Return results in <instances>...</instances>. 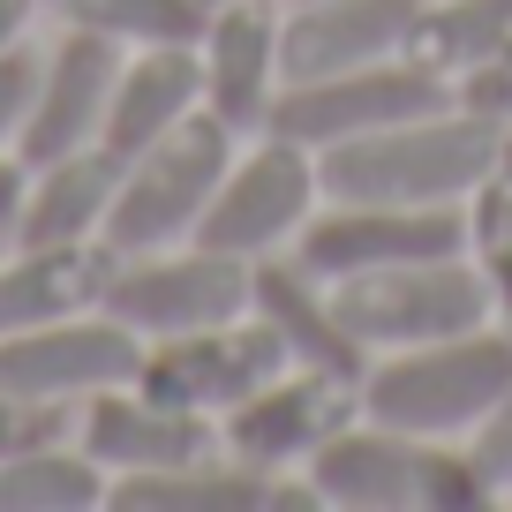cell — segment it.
Instances as JSON below:
<instances>
[{
  "label": "cell",
  "instance_id": "obj_1",
  "mask_svg": "<svg viewBox=\"0 0 512 512\" xmlns=\"http://www.w3.org/2000/svg\"><path fill=\"white\" fill-rule=\"evenodd\" d=\"M497 136L505 128L482 113L437 106L415 121L347 136V144H324L317 151L324 204H467L497 174Z\"/></svg>",
  "mask_w": 512,
  "mask_h": 512
},
{
  "label": "cell",
  "instance_id": "obj_2",
  "mask_svg": "<svg viewBox=\"0 0 512 512\" xmlns=\"http://www.w3.org/2000/svg\"><path fill=\"white\" fill-rule=\"evenodd\" d=\"M302 475L332 512H475L497 497L467 437H407L369 415H354L332 445L309 452Z\"/></svg>",
  "mask_w": 512,
  "mask_h": 512
},
{
  "label": "cell",
  "instance_id": "obj_3",
  "mask_svg": "<svg viewBox=\"0 0 512 512\" xmlns=\"http://www.w3.org/2000/svg\"><path fill=\"white\" fill-rule=\"evenodd\" d=\"M512 384V332L475 324V332L430 339V347H392L362 377V415L392 422L407 437H467Z\"/></svg>",
  "mask_w": 512,
  "mask_h": 512
},
{
  "label": "cell",
  "instance_id": "obj_4",
  "mask_svg": "<svg viewBox=\"0 0 512 512\" xmlns=\"http://www.w3.org/2000/svg\"><path fill=\"white\" fill-rule=\"evenodd\" d=\"M234 151H241V136L204 106L181 128H166L159 144H144L136 159H121V189H113V211H106V241L121 256L189 241L196 219L211 211V196H219Z\"/></svg>",
  "mask_w": 512,
  "mask_h": 512
},
{
  "label": "cell",
  "instance_id": "obj_5",
  "mask_svg": "<svg viewBox=\"0 0 512 512\" xmlns=\"http://www.w3.org/2000/svg\"><path fill=\"white\" fill-rule=\"evenodd\" d=\"M332 302L369 354L430 347V339L475 332V324L497 317V302H490V287H482L467 249L422 256V264H392V272H362V279H332Z\"/></svg>",
  "mask_w": 512,
  "mask_h": 512
},
{
  "label": "cell",
  "instance_id": "obj_6",
  "mask_svg": "<svg viewBox=\"0 0 512 512\" xmlns=\"http://www.w3.org/2000/svg\"><path fill=\"white\" fill-rule=\"evenodd\" d=\"M317 204H324L317 151L279 136V128H264L249 151H234V166H226L219 196H211V211L196 219L189 241L256 264V256H272V249H294V234L309 226Z\"/></svg>",
  "mask_w": 512,
  "mask_h": 512
},
{
  "label": "cell",
  "instance_id": "obj_7",
  "mask_svg": "<svg viewBox=\"0 0 512 512\" xmlns=\"http://www.w3.org/2000/svg\"><path fill=\"white\" fill-rule=\"evenodd\" d=\"M106 317H121L136 339H174L204 332V324L249 317V264L204 241H174V249H136L113 264L106 279Z\"/></svg>",
  "mask_w": 512,
  "mask_h": 512
},
{
  "label": "cell",
  "instance_id": "obj_8",
  "mask_svg": "<svg viewBox=\"0 0 512 512\" xmlns=\"http://www.w3.org/2000/svg\"><path fill=\"white\" fill-rule=\"evenodd\" d=\"M437 106H460L452 76L415 61V53H392V61H362V68H339V76H317V83H287L264 128L324 151V144H347V136L415 121V113H437Z\"/></svg>",
  "mask_w": 512,
  "mask_h": 512
},
{
  "label": "cell",
  "instance_id": "obj_9",
  "mask_svg": "<svg viewBox=\"0 0 512 512\" xmlns=\"http://www.w3.org/2000/svg\"><path fill=\"white\" fill-rule=\"evenodd\" d=\"M460 249H467V204H317L309 226L294 234V256L317 279H362Z\"/></svg>",
  "mask_w": 512,
  "mask_h": 512
},
{
  "label": "cell",
  "instance_id": "obj_10",
  "mask_svg": "<svg viewBox=\"0 0 512 512\" xmlns=\"http://www.w3.org/2000/svg\"><path fill=\"white\" fill-rule=\"evenodd\" d=\"M136 369H144V339L106 309H76V317L0 339V392L53 400V407H83L106 384H136Z\"/></svg>",
  "mask_w": 512,
  "mask_h": 512
},
{
  "label": "cell",
  "instance_id": "obj_11",
  "mask_svg": "<svg viewBox=\"0 0 512 512\" xmlns=\"http://www.w3.org/2000/svg\"><path fill=\"white\" fill-rule=\"evenodd\" d=\"M362 415V384L354 377H332V369H309V362H287L279 377H264L241 407L219 415V445L249 467H309V452L332 445L347 422Z\"/></svg>",
  "mask_w": 512,
  "mask_h": 512
},
{
  "label": "cell",
  "instance_id": "obj_12",
  "mask_svg": "<svg viewBox=\"0 0 512 512\" xmlns=\"http://www.w3.org/2000/svg\"><path fill=\"white\" fill-rule=\"evenodd\" d=\"M287 369V347L264 317H226V324H204V332H174V339H144V384L151 400H174V407H196V415H226L241 407L264 377Z\"/></svg>",
  "mask_w": 512,
  "mask_h": 512
},
{
  "label": "cell",
  "instance_id": "obj_13",
  "mask_svg": "<svg viewBox=\"0 0 512 512\" xmlns=\"http://www.w3.org/2000/svg\"><path fill=\"white\" fill-rule=\"evenodd\" d=\"M279 31H287V0H219L196 38L204 61V106L219 113L234 136H264L287 68H279Z\"/></svg>",
  "mask_w": 512,
  "mask_h": 512
},
{
  "label": "cell",
  "instance_id": "obj_14",
  "mask_svg": "<svg viewBox=\"0 0 512 512\" xmlns=\"http://www.w3.org/2000/svg\"><path fill=\"white\" fill-rule=\"evenodd\" d=\"M76 445L91 452L106 475H159V467H189L211 460L219 445V415L151 400L144 384H106L76 407Z\"/></svg>",
  "mask_w": 512,
  "mask_h": 512
},
{
  "label": "cell",
  "instance_id": "obj_15",
  "mask_svg": "<svg viewBox=\"0 0 512 512\" xmlns=\"http://www.w3.org/2000/svg\"><path fill=\"white\" fill-rule=\"evenodd\" d=\"M121 61H128V46L83 31V23H61V38L38 53V91H31V113H23V136H16L23 159L46 166V159H61V151L98 144Z\"/></svg>",
  "mask_w": 512,
  "mask_h": 512
},
{
  "label": "cell",
  "instance_id": "obj_16",
  "mask_svg": "<svg viewBox=\"0 0 512 512\" xmlns=\"http://www.w3.org/2000/svg\"><path fill=\"white\" fill-rule=\"evenodd\" d=\"M249 309L279 332L287 362L332 369V377H354V384L377 362V354L347 332V317H339V302H332V279H317L294 249H272V256L249 264Z\"/></svg>",
  "mask_w": 512,
  "mask_h": 512
},
{
  "label": "cell",
  "instance_id": "obj_17",
  "mask_svg": "<svg viewBox=\"0 0 512 512\" xmlns=\"http://www.w3.org/2000/svg\"><path fill=\"white\" fill-rule=\"evenodd\" d=\"M422 0H287L279 31V68L287 83H317L362 61H392L415 38Z\"/></svg>",
  "mask_w": 512,
  "mask_h": 512
},
{
  "label": "cell",
  "instance_id": "obj_18",
  "mask_svg": "<svg viewBox=\"0 0 512 512\" xmlns=\"http://www.w3.org/2000/svg\"><path fill=\"white\" fill-rule=\"evenodd\" d=\"M113 512H309L317 490L287 482L279 467H249L234 452H211L189 467H159V475H113L106 490Z\"/></svg>",
  "mask_w": 512,
  "mask_h": 512
},
{
  "label": "cell",
  "instance_id": "obj_19",
  "mask_svg": "<svg viewBox=\"0 0 512 512\" xmlns=\"http://www.w3.org/2000/svg\"><path fill=\"white\" fill-rule=\"evenodd\" d=\"M121 264L106 234L98 241H46V249H8L0 256V339L31 332V324L76 317L106 302V279Z\"/></svg>",
  "mask_w": 512,
  "mask_h": 512
},
{
  "label": "cell",
  "instance_id": "obj_20",
  "mask_svg": "<svg viewBox=\"0 0 512 512\" xmlns=\"http://www.w3.org/2000/svg\"><path fill=\"white\" fill-rule=\"evenodd\" d=\"M189 113H204V61H196V46H136L121 61V76H113L98 144L113 159H136L144 144H159L166 128H181Z\"/></svg>",
  "mask_w": 512,
  "mask_h": 512
},
{
  "label": "cell",
  "instance_id": "obj_21",
  "mask_svg": "<svg viewBox=\"0 0 512 512\" xmlns=\"http://www.w3.org/2000/svg\"><path fill=\"white\" fill-rule=\"evenodd\" d=\"M113 189H121V159L106 144L61 151V159L31 166V196H23L16 249H46V241H98L106 234Z\"/></svg>",
  "mask_w": 512,
  "mask_h": 512
},
{
  "label": "cell",
  "instance_id": "obj_22",
  "mask_svg": "<svg viewBox=\"0 0 512 512\" xmlns=\"http://www.w3.org/2000/svg\"><path fill=\"white\" fill-rule=\"evenodd\" d=\"M106 490H113V475L76 437L0 460V512H91V505H106Z\"/></svg>",
  "mask_w": 512,
  "mask_h": 512
},
{
  "label": "cell",
  "instance_id": "obj_23",
  "mask_svg": "<svg viewBox=\"0 0 512 512\" xmlns=\"http://www.w3.org/2000/svg\"><path fill=\"white\" fill-rule=\"evenodd\" d=\"M505 46H512V0H422L415 38H407V53L445 68V76H460V68L490 61Z\"/></svg>",
  "mask_w": 512,
  "mask_h": 512
},
{
  "label": "cell",
  "instance_id": "obj_24",
  "mask_svg": "<svg viewBox=\"0 0 512 512\" xmlns=\"http://www.w3.org/2000/svg\"><path fill=\"white\" fill-rule=\"evenodd\" d=\"M61 23L113 38V46H196L211 23V0H53Z\"/></svg>",
  "mask_w": 512,
  "mask_h": 512
},
{
  "label": "cell",
  "instance_id": "obj_25",
  "mask_svg": "<svg viewBox=\"0 0 512 512\" xmlns=\"http://www.w3.org/2000/svg\"><path fill=\"white\" fill-rule=\"evenodd\" d=\"M467 256L497 302V324L512 332V174H490L467 196Z\"/></svg>",
  "mask_w": 512,
  "mask_h": 512
},
{
  "label": "cell",
  "instance_id": "obj_26",
  "mask_svg": "<svg viewBox=\"0 0 512 512\" xmlns=\"http://www.w3.org/2000/svg\"><path fill=\"white\" fill-rule=\"evenodd\" d=\"M61 437H76V407L0 392V460H16V452H38V445H61Z\"/></svg>",
  "mask_w": 512,
  "mask_h": 512
},
{
  "label": "cell",
  "instance_id": "obj_27",
  "mask_svg": "<svg viewBox=\"0 0 512 512\" xmlns=\"http://www.w3.org/2000/svg\"><path fill=\"white\" fill-rule=\"evenodd\" d=\"M452 98H460L467 113H482V121L505 128L512 121V46L490 53V61H475V68H460V76H452Z\"/></svg>",
  "mask_w": 512,
  "mask_h": 512
},
{
  "label": "cell",
  "instance_id": "obj_28",
  "mask_svg": "<svg viewBox=\"0 0 512 512\" xmlns=\"http://www.w3.org/2000/svg\"><path fill=\"white\" fill-rule=\"evenodd\" d=\"M467 452H475V467L497 482V497H512V384L497 392V407L467 430Z\"/></svg>",
  "mask_w": 512,
  "mask_h": 512
},
{
  "label": "cell",
  "instance_id": "obj_29",
  "mask_svg": "<svg viewBox=\"0 0 512 512\" xmlns=\"http://www.w3.org/2000/svg\"><path fill=\"white\" fill-rule=\"evenodd\" d=\"M31 91H38V53L8 46V53H0V151H16L23 113H31Z\"/></svg>",
  "mask_w": 512,
  "mask_h": 512
},
{
  "label": "cell",
  "instance_id": "obj_30",
  "mask_svg": "<svg viewBox=\"0 0 512 512\" xmlns=\"http://www.w3.org/2000/svg\"><path fill=\"white\" fill-rule=\"evenodd\" d=\"M23 196H31V159H23V151H0V249H16Z\"/></svg>",
  "mask_w": 512,
  "mask_h": 512
},
{
  "label": "cell",
  "instance_id": "obj_31",
  "mask_svg": "<svg viewBox=\"0 0 512 512\" xmlns=\"http://www.w3.org/2000/svg\"><path fill=\"white\" fill-rule=\"evenodd\" d=\"M46 8V0H0V53L23 46V31H31V16Z\"/></svg>",
  "mask_w": 512,
  "mask_h": 512
},
{
  "label": "cell",
  "instance_id": "obj_32",
  "mask_svg": "<svg viewBox=\"0 0 512 512\" xmlns=\"http://www.w3.org/2000/svg\"><path fill=\"white\" fill-rule=\"evenodd\" d=\"M497 174H512V121H505V136H497Z\"/></svg>",
  "mask_w": 512,
  "mask_h": 512
},
{
  "label": "cell",
  "instance_id": "obj_33",
  "mask_svg": "<svg viewBox=\"0 0 512 512\" xmlns=\"http://www.w3.org/2000/svg\"><path fill=\"white\" fill-rule=\"evenodd\" d=\"M211 8H219V0H211Z\"/></svg>",
  "mask_w": 512,
  "mask_h": 512
},
{
  "label": "cell",
  "instance_id": "obj_34",
  "mask_svg": "<svg viewBox=\"0 0 512 512\" xmlns=\"http://www.w3.org/2000/svg\"><path fill=\"white\" fill-rule=\"evenodd\" d=\"M0 256H8V249H0Z\"/></svg>",
  "mask_w": 512,
  "mask_h": 512
},
{
  "label": "cell",
  "instance_id": "obj_35",
  "mask_svg": "<svg viewBox=\"0 0 512 512\" xmlns=\"http://www.w3.org/2000/svg\"><path fill=\"white\" fill-rule=\"evenodd\" d=\"M46 8H53V0H46Z\"/></svg>",
  "mask_w": 512,
  "mask_h": 512
}]
</instances>
